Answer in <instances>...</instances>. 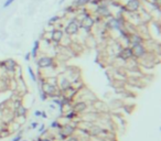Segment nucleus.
I'll return each mask as SVG.
<instances>
[{"instance_id": "20", "label": "nucleus", "mask_w": 161, "mask_h": 141, "mask_svg": "<svg viewBox=\"0 0 161 141\" xmlns=\"http://www.w3.org/2000/svg\"><path fill=\"white\" fill-rule=\"evenodd\" d=\"M39 97H40V99H41L42 101H45V100H48V99H49L48 95H46L45 93L43 92L41 88H39Z\"/></svg>"}, {"instance_id": "11", "label": "nucleus", "mask_w": 161, "mask_h": 141, "mask_svg": "<svg viewBox=\"0 0 161 141\" xmlns=\"http://www.w3.org/2000/svg\"><path fill=\"white\" fill-rule=\"evenodd\" d=\"M63 37H64L63 30L55 29V30L52 31L51 33H50V40H51L52 45L54 46V48H58V46L60 45V43H61Z\"/></svg>"}, {"instance_id": "29", "label": "nucleus", "mask_w": 161, "mask_h": 141, "mask_svg": "<svg viewBox=\"0 0 161 141\" xmlns=\"http://www.w3.org/2000/svg\"><path fill=\"white\" fill-rule=\"evenodd\" d=\"M41 141H53V139H51V138H41Z\"/></svg>"}, {"instance_id": "24", "label": "nucleus", "mask_w": 161, "mask_h": 141, "mask_svg": "<svg viewBox=\"0 0 161 141\" xmlns=\"http://www.w3.org/2000/svg\"><path fill=\"white\" fill-rule=\"evenodd\" d=\"M38 127H39V123H38V121H33V123H31L29 129H37Z\"/></svg>"}, {"instance_id": "28", "label": "nucleus", "mask_w": 161, "mask_h": 141, "mask_svg": "<svg viewBox=\"0 0 161 141\" xmlns=\"http://www.w3.org/2000/svg\"><path fill=\"white\" fill-rule=\"evenodd\" d=\"M41 117H42V118H44V119H46V118H48V115H46V111H42V113H41Z\"/></svg>"}, {"instance_id": "4", "label": "nucleus", "mask_w": 161, "mask_h": 141, "mask_svg": "<svg viewBox=\"0 0 161 141\" xmlns=\"http://www.w3.org/2000/svg\"><path fill=\"white\" fill-rule=\"evenodd\" d=\"M92 15H98V17H100V18L104 19V20H107V19H109L110 17H112V10H110V8L103 2L100 3V5H98L97 7H95V9H94V11L92 12Z\"/></svg>"}, {"instance_id": "21", "label": "nucleus", "mask_w": 161, "mask_h": 141, "mask_svg": "<svg viewBox=\"0 0 161 141\" xmlns=\"http://www.w3.org/2000/svg\"><path fill=\"white\" fill-rule=\"evenodd\" d=\"M22 135H23V130H21V131H19L18 135L15 136V138H13L11 141H21V140H22Z\"/></svg>"}, {"instance_id": "10", "label": "nucleus", "mask_w": 161, "mask_h": 141, "mask_svg": "<svg viewBox=\"0 0 161 141\" xmlns=\"http://www.w3.org/2000/svg\"><path fill=\"white\" fill-rule=\"evenodd\" d=\"M124 6L126 7L128 12H138L143 7V2L141 0H126Z\"/></svg>"}, {"instance_id": "19", "label": "nucleus", "mask_w": 161, "mask_h": 141, "mask_svg": "<svg viewBox=\"0 0 161 141\" xmlns=\"http://www.w3.org/2000/svg\"><path fill=\"white\" fill-rule=\"evenodd\" d=\"M62 126H63V125H62L59 120H53L51 123V125H50V127H51L52 129H58V130H60V129L62 128Z\"/></svg>"}, {"instance_id": "23", "label": "nucleus", "mask_w": 161, "mask_h": 141, "mask_svg": "<svg viewBox=\"0 0 161 141\" xmlns=\"http://www.w3.org/2000/svg\"><path fill=\"white\" fill-rule=\"evenodd\" d=\"M12 2H15V0H6L5 3H3V8H8L9 6L12 5Z\"/></svg>"}, {"instance_id": "2", "label": "nucleus", "mask_w": 161, "mask_h": 141, "mask_svg": "<svg viewBox=\"0 0 161 141\" xmlns=\"http://www.w3.org/2000/svg\"><path fill=\"white\" fill-rule=\"evenodd\" d=\"M81 28H79V21L76 19V17H72L71 19H69L66 22V25H64L63 32L65 35L67 37H76L79 33Z\"/></svg>"}, {"instance_id": "1", "label": "nucleus", "mask_w": 161, "mask_h": 141, "mask_svg": "<svg viewBox=\"0 0 161 141\" xmlns=\"http://www.w3.org/2000/svg\"><path fill=\"white\" fill-rule=\"evenodd\" d=\"M37 66L39 70H54L56 67V62H55V57L51 55H45L42 54L37 57L35 60Z\"/></svg>"}, {"instance_id": "22", "label": "nucleus", "mask_w": 161, "mask_h": 141, "mask_svg": "<svg viewBox=\"0 0 161 141\" xmlns=\"http://www.w3.org/2000/svg\"><path fill=\"white\" fill-rule=\"evenodd\" d=\"M64 141H79V138L77 136H71V137L66 138Z\"/></svg>"}, {"instance_id": "8", "label": "nucleus", "mask_w": 161, "mask_h": 141, "mask_svg": "<svg viewBox=\"0 0 161 141\" xmlns=\"http://www.w3.org/2000/svg\"><path fill=\"white\" fill-rule=\"evenodd\" d=\"M72 87V83L70 82V80L65 76V74L61 73L58 76V88L61 93H64L65 90Z\"/></svg>"}, {"instance_id": "13", "label": "nucleus", "mask_w": 161, "mask_h": 141, "mask_svg": "<svg viewBox=\"0 0 161 141\" xmlns=\"http://www.w3.org/2000/svg\"><path fill=\"white\" fill-rule=\"evenodd\" d=\"M129 39H130V46L136 45V44H143L145 43V39L138 32L129 34Z\"/></svg>"}, {"instance_id": "14", "label": "nucleus", "mask_w": 161, "mask_h": 141, "mask_svg": "<svg viewBox=\"0 0 161 141\" xmlns=\"http://www.w3.org/2000/svg\"><path fill=\"white\" fill-rule=\"evenodd\" d=\"M28 113V109L23 106V105H20L19 107H17L15 109H13V116L15 118H25Z\"/></svg>"}, {"instance_id": "26", "label": "nucleus", "mask_w": 161, "mask_h": 141, "mask_svg": "<svg viewBox=\"0 0 161 141\" xmlns=\"http://www.w3.org/2000/svg\"><path fill=\"white\" fill-rule=\"evenodd\" d=\"M41 113H42V110H39V109H37V110L33 113V115L35 117H39V118H40V117H41Z\"/></svg>"}, {"instance_id": "17", "label": "nucleus", "mask_w": 161, "mask_h": 141, "mask_svg": "<svg viewBox=\"0 0 161 141\" xmlns=\"http://www.w3.org/2000/svg\"><path fill=\"white\" fill-rule=\"evenodd\" d=\"M62 19H61V17L59 15H52L51 18L48 20V25H55L58 22H60L61 21Z\"/></svg>"}, {"instance_id": "5", "label": "nucleus", "mask_w": 161, "mask_h": 141, "mask_svg": "<svg viewBox=\"0 0 161 141\" xmlns=\"http://www.w3.org/2000/svg\"><path fill=\"white\" fill-rule=\"evenodd\" d=\"M94 27H95L94 17H93L92 13H89V15H87L86 17H84V18L79 20V28L85 31L86 33H91Z\"/></svg>"}, {"instance_id": "27", "label": "nucleus", "mask_w": 161, "mask_h": 141, "mask_svg": "<svg viewBox=\"0 0 161 141\" xmlns=\"http://www.w3.org/2000/svg\"><path fill=\"white\" fill-rule=\"evenodd\" d=\"M30 58H31V54H30V52L25 53V61L29 62V61H30Z\"/></svg>"}, {"instance_id": "30", "label": "nucleus", "mask_w": 161, "mask_h": 141, "mask_svg": "<svg viewBox=\"0 0 161 141\" xmlns=\"http://www.w3.org/2000/svg\"><path fill=\"white\" fill-rule=\"evenodd\" d=\"M21 141H25V140H21Z\"/></svg>"}, {"instance_id": "7", "label": "nucleus", "mask_w": 161, "mask_h": 141, "mask_svg": "<svg viewBox=\"0 0 161 141\" xmlns=\"http://www.w3.org/2000/svg\"><path fill=\"white\" fill-rule=\"evenodd\" d=\"M130 48L131 51H132V56L137 58L138 61L141 60L148 53V50L146 49L145 44H136V45H131Z\"/></svg>"}, {"instance_id": "6", "label": "nucleus", "mask_w": 161, "mask_h": 141, "mask_svg": "<svg viewBox=\"0 0 161 141\" xmlns=\"http://www.w3.org/2000/svg\"><path fill=\"white\" fill-rule=\"evenodd\" d=\"M19 66V64L13 60V58H8L6 61H3V68L8 76H15V70Z\"/></svg>"}, {"instance_id": "25", "label": "nucleus", "mask_w": 161, "mask_h": 141, "mask_svg": "<svg viewBox=\"0 0 161 141\" xmlns=\"http://www.w3.org/2000/svg\"><path fill=\"white\" fill-rule=\"evenodd\" d=\"M44 129H45V125H44V123H41V125H40V127L38 128V131H39V133H41V132H42Z\"/></svg>"}, {"instance_id": "3", "label": "nucleus", "mask_w": 161, "mask_h": 141, "mask_svg": "<svg viewBox=\"0 0 161 141\" xmlns=\"http://www.w3.org/2000/svg\"><path fill=\"white\" fill-rule=\"evenodd\" d=\"M79 121L77 123H63L62 128L59 130V138L61 140H65L66 138L71 137V136H74L75 132L77 131V128H79Z\"/></svg>"}, {"instance_id": "16", "label": "nucleus", "mask_w": 161, "mask_h": 141, "mask_svg": "<svg viewBox=\"0 0 161 141\" xmlns=\"http://www.w3.org/2000/svg\"><path fill=\"white\" fill-rule=\"evenodd\" d=\"M91 0H73L72 2V6L75 7L76 9H79V8H83V7H86L89 3Z\"/></svg>"}, {"instance_id": "18", "label": "nucleus", "mask_w": 161, "mask_h": 141, "mask_svg": "<svg viewBox=\"0 0 161 141\" xmlns=\"http://www.w3.org/2000/svg\"><path fill=\"white\" fill-rule=\"evenodd\" d=\"M28 73H29V75H30V77H31V80H32V82H34V83H37V74L34 73V70H33V68L31 67L30 65L28 66Z\"/></svg>"}, {"instance_id": "15", "label": "nucleus", "mask_w": 161, "mask_h": 141, "mask_svg": "<svg viewBox=\"0 0 161 141\" xmlns=\"http://www.w3.org/2000/svg\"><path fill=\"white\" fill-rule=\"evenodd\" d=\"M40 40H35L33 42V45H32V49L30 51V54H31V58H33V60H37V57L39 56V53H40Z\"/></svg>"}, {"instance_id": "12", "label": "nucleus", "mask_w": 161, "mask_h": 141, "mask_svg": "<svg viewBox=\"0 0 161 141\" xmlns=\"http://www.w3.org/2000/svg\"><path fill=\"white\" fill-rule=\"evenodd\" d=\"M116 57L120 58L122 61L124 62H127L128 60H130L132 57V51H131V48L130 46H124L122 49V51L119 52V54Z\"/></svg>"}, {"instance_id": "9", "label": "nucleus", "mask_w": 161, "mask_h": 141, "mask_svg": "<svg viewBox=\"0 0 161 141\" xmlns=\"http://www.w3.org/2000/svg\"><path fill=\"white\" fill-rule=\"evenodd\" d=\"M88 104L84 100H74L72 104V110L75 111L77 115H83V113H87Z\"/></svg>"}]
</instances>
